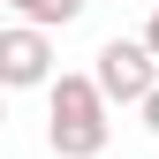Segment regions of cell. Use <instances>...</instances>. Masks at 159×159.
Here are the masks:
<instances>
[{
    "mask_svg": "<svg viewBox=\"0 0 159 159\" xmlns=\"http://www.w3.org/2000/svg\"><path fill=\"white\" fill-rule=\"evenodd\" d=\"M144 46L159 53V0H152V23H144Z\"/></svg>",
    "mask_w": 159,
    "mask_h": 159,
    "instance_id": "obj_6",
    "label": "cell"
},
{
    "mask_svg": "<svg viewBox=\"0 0 159 159\" xmlns=\"http://www.w3.org/2000/svg\"><path fill=\"white\" fill-rule=\"evenodd\" d=\"M91 76H98V91H106L114 106H136V98L159 84V53L144 46V38H106L98 61H91Z\"/></svg>",
    "mask_w": 159,
    "mask_h": 159,
    "instance_id": "obj_2",
    "label": "cell"
},
{
    "mask_svg": "<svg viewBox=\"0 0 159 159\" xmlns=\"http://www.w3.org/2000/svg\"><path fill=\"white\" fill-rule=\"evenodd\" d=\"M114 136V98L98 91V76H53L46 84V144L53 159H98Z\"/></svg>",
    "mask_w": 159,
    "mask_h": 159,
    "instance_id": "obj_1",
    "label": "cell"
},
{
    "mask_svg": "<svg viewBox=\"0 0 159 159\" xmlns=\"http://www.w3.org/2000/svg\"><path fill=\"white\" fill-rule=\"evenodd\" d=\"M23 23H38V30H68L76 15H84V0H8Z\"/></svg>",
    "mask_w": 159,
    "mask_h": 159,
    "instance_id": "obj_4",
    "label": "cell"
},
{
    "mask_svg": "<svg viewBox=\"0 0 159 159\" xmlns=\"http://www.w3.org/2000/svg\"><path fill=\"white\" fill-rule=\"evenodd\" d=\"M0 129H8V84H0Z\"/></svg>",
    "mask_w": 159,
    "mask_h": 159,
    "instance_id": "obj_7",
    "label": "cell"
},
{
    "mask_svg": "<svg viewBox=\"0 0 159 159\" xmlns=\"http://www.w3.org/2000/svg\"><path fill=\"white\" fill-rule=\"evenodd\" d=\"M0 84L8 91H46L53 84V38L38 23H8L0 30Z\"/></svg>",
    "mask_w": 159,
    "mask_h": 159,
    "instance_id": "obj_3",
    "label": "cell"
},
{
    "mask_svg": "<svg viewBox=\"0 0 159 159\" xmlns=\"http://www.w3.org/2000/svg\"><path fill=\"white\" fill-rule=\"evenodd\" d=\"M136 114H144V129H152V136H159V84H152V91H144V98H136Z\"/></svg>",
    "mask_w": 159,
    "mask_h": 159,
    "instance_id": "obj_5",
    "label": "cell"
}]
</instances>
